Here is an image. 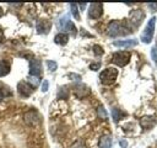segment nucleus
Segmentation results:
<instances>
[{
	"label": "nucleus",
	"instance_id": "nucleus-26",
	"mask_svg": "<svg viewBox=\"0 0 157 148\" xmlns=\"http://www.w3.org/2000/svg\"><path fill=\"white\" fill-rule=\"evenodd\" d=\"M48 86H49V83H48V80H44L43 83H42V92H47L48 91Z\"/></svg>",
	"mask_w": 157,
	"mask_h": 148
},
{
	"label": "nucleus",
	"instance_id": "nucleus-31",
	"mask_svg": "<svg viewBox=\"0 0 157 148\" xmlns=\"http://www.w3.org/2000/svg\"><path fill=\"white\" fill-rule=\"evenodd\" d=\"M148 7L152 9L151 11H153V9H157V4H148Z\"/></svg>",
	"mask_w": 157,
	"mask_h": 148
},
{
	"label": "nucleus",
	"instance_id": "nucleus-10",
	"mask_svg": "<svg viewBox=\"0 0 157 148\" xmlns=\"http://www.w3.org/2000/svg\"><path fill=\"white\" fill-rule=\"evenodd\" d=\"M42 72V64H40V60L34 58V59H31L29 62V75H33V76H38Z\"/></svg>",
	"mask_w": 157,
	"mask_h": 148
},
{
	"label": "nucleus",
	"instance_id": "nucleus-20",
	"mask_svg": "<svg viewBox=\"0 0 157 148\" xmlns=\"http://www.w3.org/2000/svg\"><path fill=\"white\" fill-rule=\"evenodd\" d=\"M97 113H98V116H99L102 120H107V117H108L107 111H105V109H104L103 106H99V107L97 109Z\"/></svg>",
	"mask_w": 157,
	"mask_h": 148
},
{
	"label": "nucleus",
	"instance_id": "nucleus-23",
	"mask_svg": "<svg viewBox=\"0 0 157 148\" xmlns=\"http://www.w3.org/2000/svg\"><path fill=\"white\" fill-rule=\"evenodd\" d=\"M93 53L99 57V56L103 54V48H102L101 46H98V44H94V46H93Z\"/></svg>",
	"mask_w": 157,
	"mask_h": 148
},
{
	"label": "nucleus",
	"instance_id": "nucleus-18",
	"mask_svg": "<svg viewBox=\"0 0 157 148\" xmlns=\"http://www.w3.org/2000/svg\"><path fill=\"white\" fill-rule=\"evenodd\" d=\"M12 96V90L4 83L0 81V97L5 99V97H10Z\"/></svg>",
	"mask_w": 157,
	"mask_h": 148
},
{
	"label": "nucleus",
	"instance_id": "nucleus-4",
	"mask_svg": "<svg viewBox=\"0 0 157 148\" xmlns=\"http://www.w3.org/2000/svg\"><path fill=\"white\" fill-rule=\"evenodd\" d=\"M130 52H126V51H119V52H115L113 53L112 56V62L114 64H117L118 67H125L129 62H130Z\"/></svg>",
	"mask_w": 157,
	"mask_h": 148
},
{
	"label": "nucleus",
	"instance_id": "nucleus-12",
	"mask_svg": "<svg viewBox=\"0 0 157 148\" xmlns=\"http://www.w3.org/2000/svg\"><path fill=\"white\" fill-rule=\"evenodd\" d=\"M74 92H75V95L77 97H85V96L90 95L91 90L85 84H76V85H74Z\"/></svg>",
	"mask_w": 157,
	"mask_h": 148
},
{
	"label": "nucleus",
	"instance_id": "nucleus-32",
	"mask_svg": "<svg viewBox=\"0 0 157 148\" xmlns=\"http://www.w3.org/2000/svg\"><path fill=\"white\" fill-rule=\"evenodd\" d=\"M69 76H70V78H76V79H81V76H80V75H76V74H69Z\"/></svg>",
	"mask_w": 157,
	"mask_h": 148
},
{
	"label": "nucleus",
	"instance_id": "nucleus-11",
	"mask_svg": "<svg viewBox=\"0 0 157 148\" xmlns=\"http://www.w3.org/2000/svg\"><path fill=\"white\" fill-rule=\"evenodd\" d=\"M157 123V117L156 116H144L140 118V126L145 130L152 128Z\"/></svg>",
	"mask_w": 157,
	"mask_h": 148
},
{
	"label": "nucleus",
	"instance_id": "nucleus-3",
	"mask_svg": "<svg viewBox=\"0 0 157 148\" xmlns=\"http://www.w3.org/2000/svg\"><path fill=\"white\" fill-rule=\"evenodd\" d=\"M155 23H156V17L152 16L148 20V22H147V25H146V27H145V30H144V32L141 33V37H140L144 43H150L152 41L153 32H155Z\"/></svg>",
	"mask_w": 157,
	"mask_h": 148
},
{
	"label": "nucleus",
	"instance_id": "nucleus-9",
	"mask_svg": "<svg viewBox=\"0 0 157 148\" xmlns=\"http://www.w3.org/2000/svg\"><path fill=\"white\" fill-rule=\"evenodd\" d=\"M17 90H18L20 95L23 96V97H28V96L33 92L32 85H31L29 83H27V81H20V83L17 84Z\"/></svg>",
	"mask_w": 157,
	"mask_h": 148
},
{
	"label": "nucleus",
	"instance_id": "nucleus-1",
	"mask_svg": "<svg viewBox=\"0 0 157 148\" xmlns=\"http://www.w3.org/2000/svg\"><path fill=\"white\" fill-rule=\"evenodd\" d=\"M131 31L129 30V27L118 20H113L112 22H109L108 28H107V33L110 37H118V36H125L128 33H130Z\"/></svg>",
	"mask_w": 157,
	"mask_h": 148
},
{
	"label": "nucleus",
	"instance_id": "nucleus-6",
	"mask_svg": "<svg viewBox=\"0 0 157 148\" xmlns=\"http://www.w3.org/2000/svg\"><path fill=\"white\" fill-rule=\"evenodd\" d=\"M23 120H25L26 125H28V126H31V127H36V126H38V125L40 123V117H39V115H38V112L34 111V110L27 111V112L23 115Z\"/></svg>",
	"mask_w": 157,
	"mask_h": 148
},
{
	"label": "nucleus",
	"instance_id": "nucleus-8",
	"mask_svg": "<svg viewBox=\"0 0 157 148\" xmlns=\"http://www.w3.org/2000/svg\"><path fill=\"white\" fill-rule=\"evenodd\" d=\"M103 14V5L102 4H98V2H93L88 6V17L90 18H93V20H97L102 16Z\"/></svg>",
	"mask_w": 157,
	"mask_h": 148
},
{
	"label": "nucleus",
	"instance_id": "nucleus-5",
	"mask_svg": "<svg viewBox=\"0 0 157 148\" xmlns=\"http://www.w3.org/2000/svg\"><path fill=\"white\" fill-rule=\"evenodd\" d=\"M144 17H145L144 11H142L141 9H135V10H131V11H130V15H129V22L132 25L134 28H136V27H139V26L141 25Z\"/></svg>",
	"mask_w": 157,
	"mask_h": 148
},
{
	"label": "nucleus",
	"instance_id": "nucleus-27",
	"mask_svg": "<svg viewBox=\"0 0 157 148\" xmlns=\"http://www.w3.org/2000/svg\"><path fill=\"white\" fill-rule=\"evenodd\" d=\"M151 57H152V59L155 62H157V47H153L151 49Z\"/></svg>",
	"mask_w": 157,
	"mask_h": 148
},
{
	"label": "nucleus",
	"instance_id": "nucleus-24",
	"mask_svg": "<svg viewBox=\"0 0 157 148\" xmlns=\"http://www.w3.org/2000/svg\"><path fill=\"white\" fill-rule=\"evenodd\" d=\"M112 116H113V120H114L115 122H118L119 118H120V111H119L118 109H113V110H112Z\"/></svg>",
	"mask_w": 157,
	"mask_h": 148
},
{
	"label": "nucleus",
	"instance_id": "nucleus-30",
	"mask_svg": "<svg viewBox=\"0 0 157 148\" xmlns=\"http://www.w3.org/2000/svg\"><path fill=\"white\" fill-rule=\"evenodd\" d=\"M4 42V31H2V28L0 27V44Z\"/></svg>",
	"mask_w": 157,
	"mask_h": 148
},
{
	"label": "nucleus",
	"instance_id": "nucleus-16",
	"mask_svg": "<svg viewBox=\"0 0 157 148\" xmlns=\"http://www.w3.org/2000/svg\"><path fill=\"white\" fill-rule=\"evenodd\" d=\"M11 70V64L7 60H0V78L6 76Z\"/></svg>",
	"mask_w": 157,
	"mask_h": 148
},
{
	"label": "nucleus",
	"instance_id": "nucleus-28",
	"mask_svg": "<svg viewBox=\"0 0 157 148\" xmlns=\"http://www.w3.org/2000/svg\"><path fill=\"white\" fill-rule=\"evenodd\" d=\"M101 68V63L99 62H97V63H91L90 64V69H92V70H97V69H99Z\"/></svg>",
	"mask_w": 157,
	"mask_h": 148
},
{
	"label": "nucleus",
	"instance_id": "nucleus-33",
	"mask_svg": "<svg viewBox=\"0 0 157 148\" xmlns=\"http://www.w3.org/2000/svg\"><path fill=\"white\" fill-rule=\"evenodd\" d=\"M2 14H4V11H2V9H1V7H0V17H1V16H2Z\"/></svg>",
	"mask_w": 157,
	"mask_h": 148
},
{
	"label": "nucleus",
	"instance_id": "nucleus-13",
	"mask_svg": "<svg viewBox=\"0 0 157 148\" xmlns=\"http://www.w3.org/2000/svg\"><path fill=\"white\" fill-rule=\"evenodd\" d=\"M50 21L49 20H45V18H40L37 21V31L38 33H48L49 30H50Z\"/></svg>",
	"mask_w": 157,
	"mask_h": 148
},
{
	"label": "nucleus",
	"instance_id": "nucleus-25",
	"mask_svg": "<svg viewBox=\"0 0 157 148\" xmlns=\"http://www.w3.org/2000/svg\"><path fill=\"white\" fill-rule=\"evenodd\" d=\"M70 148H86V146H85V143H83L82 141H75V142L70 146Z\"/></svg>",
	"mask_w": 157,
	"mask_h": 148
},
{
	"label": "nucleus",
	"instance_id": "nucleus-17",
	"mask_svg": "<svg viewBox=\"0 0 157 148\" xmlns=\"http://www.w3.org/2000/svg\"><path fill=\"white\" fill-rule=\"evenodd\" d=\"M67 41H69V36L64 32H60L54 37V42L56 44H60V46H65L67 43Z\"/></svg>",
	"mask_w": 157,
	"mask_h": 148
},
{
	"label": "nucleus",
	"instance_id": "nucleus-21",
	"mask_svg": "<svg viewBox=\"0 0 157 148\" xmlns=\"http://www.w3.org/2000/svg\"><path fill=\"white\" fill-rule=\"evenodd\" d=\"M70 9H71V12H72L74 17L76 20H80V14H78V10H77V5L76 4H70Z\"/></svg>",
	"mask_w": 157,
	"mask_h": 148
},
{
	"label": "nucleus",
	"instance_id": "nucleus-7",
	"mask_svg": "<svg viewBox=\"0 0 157 148\" xmlns=\"http://www.w3.org/2000/svg\"><path fill=\"white\" fill-rule=\"evenodd\" d=\"M58 27L61 28V30H65V31H70L72 35L76 33V27H75V25L71 22V20L69 18L67 15L63 16V17L58 21Z\"/></svg>",
	"mask_w": 157,
	"mask_h": 148
},
{
	"label": "nucleus",
	"instance_id": "nucleus-19",
	"mask_svg": "<svg viewBox=\"0 0 157 148\" xmlns=\"http://www.w3.org/2000/svg\"><path fill=\"white\" fill-rule=\"evenodd\" d=\"M28 81L32 85V88H36L39 84V78L38 76H33V75H28Z\"/></svg>",
	"mask_w": 157,
	"mask_h": 148
},
{
	"label": "nucleus",
	"instance_id": "nucleus-34",
	"mask_svg": "<svg viewBox=\"0 0 157 148\" xmlns=\"http://www.w3.org/2000/svg\"><path fill=\"white\" fill-rule=\"evenodd\" d=\"M156 63H157V62H156Z\"/></svg>",
	"mask_w": 157,
	"mask_h": 148
},
{
	"label": "nucleus",
	"instance_id": "nucleus-22",
	"mask_svg": "<svg viewBox=\"0 0 157 148\" xmlns=\"http://www.w3.org/2000/svg\"><path fill=\"white\" fill-rule=\"evenodd\" d=\"M47 65H48V69H49L50 72H55L56 68H58V64H56L54 60H48V62H47Z\"/></svg>",
	"mask_w": 157,
	"mask_h": 148
},
{
	"label": "nucleus",
	"instance_id": "nucleus-2",
	"mask_svg": "<svg viewBox=\"0 0 157 148\" xmlns=\"http://www.w3.org/2000/svg\"><path fill=\"white\" fill-rule=\"evenodd\" d=\"M118 73H119L118 69H115L113 67H108V68H105V69H103L101 72L99 80H101V83L103 85H110V84H113L117 80Z\"/></svg>",
	"mask_w": 157,
	"mask_h": 148
},
{
	"label": "nucleus",
	"instance_id": "nucleus-14",
	"mask_svg": "<svg viewBox=\"0 0 157 148\" xmlns=\"http://www.w3.org/2000/svg\"><path fill=\"white\" fill-rule=\"evenodd\" d=\"M113 44L115 47H134L137 44V39H120V41H114Z\"/></svg>",
	"mask_w": 157,
	"mask_h": 148
},
{
	"label": "nucleus",
	"instance_id": "nucleus-15",
	"mask_svg": "<svg viewBox=\"0 0 157 148\" xmlns=\"http://www.w3.org/2000/svg\"><path fill=\"white\" fill-rule=\"evenodd\" d=\"M99 148H112V138L108 134H103L98 142Z\"/></svg>",
	"mask_w": 157,
	"mask_h": 148
},
{
	"label": "nucleus",
	"instance_id": "nucleus-29",
	"mask_svg": "<svg viewBox=\"0 0 157 148\" xmlns=\"http://www.w3.org/2000/svg\"><path fill=\"white\" fill-rule=\"evenodd\" d=\"M119 144H120V147H121V148H126V147H128V142H126V141H124V139H121V141L119 142Z\"/></svg>",
	"mask_w": 157,
	"mask_h": 148
}]
</instances>
